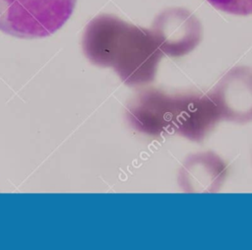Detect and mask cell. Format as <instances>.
Instances as JSON below:
<instances>
[{"label": "cell", "mask_w": 252, "mask_h": 250, "mask_svg": "<svg viewBox=\"0 0 252 250\" xmlns=\"http://www.w3.org/2000/svg\"><path fill=\"white\" fill-rule=\"evenodd\" d=\"M82 46L93 64L112 67L129 86L152 82L163 56L151 30L108 14L98 15L88 23Z\"/></svg>", "instance_id": "1"}, {"label": "cell", "mask_w": 252, "mask_h": 250, "mask_svg": "<svg viewBox=\"0 0 252 250\" xmlns=\"http://www.w3.org/2000/svg\"><path fill=\"white\" fill-rule=\"evenodd\" d=\"M77 0H0V31L21 38L51 35L65 25Z\"/></svg>", "instance_id": "2"}, {"label": "cell", "mask_w": 252, "mask_h": 250, "mask_svg": "<svg viewBox=\"0 0 252 250\" xmlns=\"http://www.w3.org/2000/svg\"><path fill=\"white\" fill-rule=\"evenodd\" d=\"M163 54L181 57L200 43L203 29L198 18L185 8H168L158 14L152 29Z\"/></svg>", "instance_id": "3"}, {"label": "cell", "mask_w": 252, "mask_h": 250, "mask_svg": "<svg viewBox=\"0 0 252 250\" xmlns=\"http://www.w3.org/2000/svg\"><path fill=\"white\" fill-rule=\"evenodd\" d=\"M171 134L201 142L222 119L210 94L185 93L175 94Z\"/></svg>", "instance_id": "4"}, {"label": "cell", "mask_w": 252, "mask_h": 250, "mask_svg": "<svg viewBox=\"0 0 252 250\" xmlns=\"http://www.w3.org/2000/svg\"><path fill=\"white\" fill-rule=\"evenodd\" d=\"M210 94L222 119L237 123L252 121V67L230 69L218 81Z\"/></svg>", "instance_id": "5"}, {"label": "cell", "mask_w": 252, "mask_h": 250, "mask_svg": "<svg viewBox=\"0 0 252 250\" xmlns=\"http://www.w3.org/2000/svg\"><path fill=\"white\" fill-rule=\"evenodd\" d=\"M174 96L161 90L143 91L129 103L127 118L138 131L148 135L171 134Z\"/></svg>", "instance_id": "6"}, {"label": "cell", "mask_w": 252, "mask_h": 250, "mask_svg": "<svg viewBox=\"0 0 252 250\" xmlns=\"http://www.w3.org/2000/svg\"><path fill=\"white\" fill-rule=\"evenodd\" d=\"M225 162L212 152L199 153L187 157L179 172V185L185 192H217L225 180Z\"/></svg>", "instance_id": "7"}, {"label": "cell", "mask_w": 252, "mask_h": 250, "mask_svg": "<svg viewBox=\"0 0 252 250\" xmlns=\"http://www.w3.org/2000/svg\"><path fill=\"white\" fill-rule=\"evenodd\" d=\"M216 9L236 16L252 15V0H207Z\"/></svg>", "instance_id": "8"}]
</instances>
